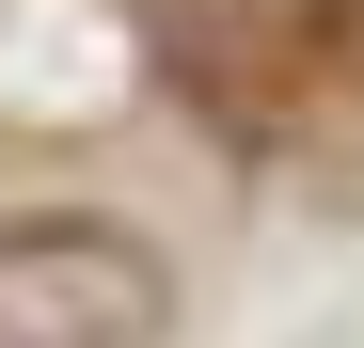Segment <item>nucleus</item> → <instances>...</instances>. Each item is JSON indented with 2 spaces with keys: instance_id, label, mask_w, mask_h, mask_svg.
Masks as SVG:
<instances>
[{
  "instance_id": "obj_1",
  "label": "nucleus",
  "mask_w": 364,
  "mask_h": 348,
  "mask_svg": "<svg viewBox=\"0 0 364 348\" xmlns=\"http://www.w3.org/2000/svg\"><path fill=\"white\" fill-rule=\"evenodd\" d=\"M174 269L95 206H16L0 222V348H159Z\"/></svg>"
},
{
  "instance_id": "obj_2",
  "label": "nucleus",
  "mask_w": 364,
  "mask_h": 348,
  "mask_svg": "<svg viewBox=\"0 0 364 348\" xmlns=\"http://www.w3.org/2000/svg\"><path fill=\"white\" fill-rule=\"evenodd\" d=\"M301 32H317V80L364 95V0H301Z\"/></svg>"
}]
</instances>
